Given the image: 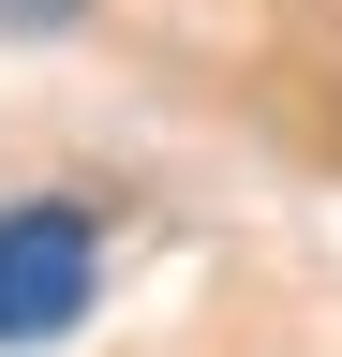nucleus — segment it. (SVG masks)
<instances>
[{"label":"nucleus","mask_w":342,"mask_h":357,"mask_svg":"<svg viewBox=\"0 0 342 357\" xmlns=\"http://www.w3.org/2000/svg\"><path fill=\"white\" fill-rule=\"evenodd\" d=\"M104 283L90 208H0V342H60Z\"/></svg>","instance_id":"nucleus-1"},{"label":"nucleus","mask_w":342,"mask_h":357,"mask_svg":"<svg viewBox=\"0 0 342 357\" xmlns=\"http://www.w3.org/2000/svg\"><path fill=\"white\" fill-rule=\"evenodd\" d=\"M0 15H75V0H0Z\"/></svg>","instance_id":"nucleus-2"}]
</instances>
